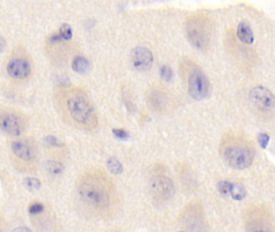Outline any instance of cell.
<instances>
[{"instance_id": "6da1fadb", "label": "cell", "mask_w": 275, "mask_h": 232, "mask_svg": "<svg viewBox=\"0 0 275 232\" xmlns=\"http://www.w3.org/2000/svg\"><path fill=\"white\" fill-rule=\"evenodd\" d=\"M76 189L79 204L91 216L106 218L117 208V193L103 172H86L78 181Z\"/></svg>"}, {"instance_id": "7a4b0ae2", "label": "cell", "mask_w": 275, "mask_h": 232, "mask_svg": "<svg viewBox=\"0 0 275 232\" xmlns=\"http://www.w3.org/2000/svg\"><path fill=\"white\" fill-rule=\"evenodd\" d=\"M66 108L70 117L84 127L96 128L98 124L95 108L83 92H72L66 99Z\"/></svg>"}, {"instance_id": "3957f363", "label": "cell", "mask_w": 275, "mask_h": 232, "mask_svg": "<svg viewBox=\"0 0 275 232\" xmlns=\"http://www.w3.org/2000/svg\"><path fill=\"white\" fill-rule=\"evenodd\" d=\"M246 232H275V218L271 208L263 203H254L244 211Z\"/></svg>"}, {"instance_id": "277c9868", "label": "cell", "mask_w": 275, "mask_h": 232, "mask_svg": "<svg viewBox=\"0 0 275 232\" xmlns=\"http://www.w3.org/2000/svg\"><path fill=\"white\" fill-rule=\"evenodd\" d=\"M223 157L227 165L237 170H244L252 165L254 151L251 146L243 143H235L225 147Z\"/></svg>"}, {"instance_id": "5b68a950", "label": "cell", "mask_w": 275, "mask_h": 232, "mask_svg": "<svg viewBox=\"0 0 275 232\" xmlns=\"http://www.w3.org/2000/svg\"><path fill=\"white\" fill-rule=\"evenodd\" d=\"M187 36L190 42L199 49H204L210 42V24L203 17H193L187 21Z\"/></svg>"}, {"instance_id": "8992f818", "label": "cell", "mask_w": 275, "mask_h": 232, "mask_svg": "<svg viewBox=\"0 0 275 232\" xmlns=\"http://www.w3.org/2000/svg\"><path fill=\"white\" fill-rule=\"evenodd\" d=\"M182 224L189 232H208L204 210L198 203L189 204L182 211Z\"/></svg>"}, {"instance_id": "52a82bcc", "label": "cell", "mask_w": 275, "mask_h": 232, "mask_svg": "<svg viewBox=\"0 0 275 232\" xmlns=\"http://www.w3.org/2000/svg\"><path fill=\"white\" fill-rule=\"evenodd\" d=\"M188 90L192 98L202 100L210 93V81L203 71L195 69L190 75Z\"/></svg>"}, {"instance_id": "ba28073f", "label": "cell", "mask_w": 275, "mask_h": 232, "mask_svg": "<svg viewBox=\"0 0 275 232\" xmlns=\"http://www.w3.org/2000/svg\"><path fill=\"white\" fill-rule=\"evenodd\" d=\"M149 189L153 198L158 201H165L175 194V185L170 177L164 175L153 177L149 182Z\"/></svg>"}, {"instance_id": "9c48e42d", "label": "cell", "mask_w": 275, "mask_h": 232, "mask_svg": "<svg viewBox=\"0 0 275 232\" xmlns=\"http://www.w3.org/2000/svg\"><path fill=\"white\" fill-rule=\"evenodd\" d=\"M252 103L262 112H272L275 110V96L270 90L263 86H256L249 93Z\"/></svg>"}, {"instance_id": "30bf717a", "label": "cell", "mask_w": 275, "mask_h": 232, "mask_svg": "<svg viewBox=\"0 0 275 232\" xmlns=\"http://www.w3.org/2000/svg\"><path fill=\"white\" fill-rule=\"evenodd\" d=\"M2 131L11 136H20L26 128V120L18 113L6 111L0 116Z\"/></svg>"}, {"instance_id": "8fae6325", "label": "cell", "mask_w": 275, "mask_h": 232, "mask_svg": "<svg viewBox=\"0 0 275 232\" xmlns=\"http://www.w3.org/2000/svg\"><path fill=\"white\" fill-rule=\"evenodd\" d=\"M12 150L18 159L24 161L34 160L37 155L36 144L29 139L15 140L12 144Z\"/></svg>"}, {"instance_id": "7c38bea8", "label": "cell", "mask_w": 275, "mask_h": 232, "mask_svg": "<svg viewBox=\"0 0 275 232\" xmlns=\"http://www.w3.org/2000/svg\"><path fill=\"white\" fill-rule=\"evenodd\" d=\"M131 60L137 70L146 71L149 70L153 65V53L144 46H137L131 52Z\"/></svg>"}, {"instance_id": "4fadbf2b", "label": "cell", "mask_w": 275, "mask_h": 232, "mask_svg": "<svg viewBox=\"0 0 275 232\" xmlns=\"http://www.w3.org/2000/svg\"><path fill=\"white\" fill-rule=\"evenodd\" d=\"M7 74L15 79H24L31 73V66L24 58H12L7 66Z\"/></svg>"}, {"instance_id": "5bb4252c", "label": "cell", "mask_w": 275, "mask_h": 232, "mask_svg": "<svg viewBox=\"0 0 275 232\" xmlns=\"http://www.w3.org/2000/svg\"><path fill=\"white\" fill-rule=\"evenodd\" d=\"M237 36L240 41L245 44H252L254 42V33L249 24L242 22L238 25L237 29Z\"/></svg>"}, {"instance_id": "9a60e30c", "label": "cell", "mask_w": 275, "mask_h": 232, "mask_svg": "<svg viewBox=\"0 0 275 232\" xmlns=\"http://www.w3.org/2000/svg\"><path fill=\"white\" fill-rule=\"evenodd\" d=\"M71 66L75 72L84 75L90 70L91 65L87 58L82 56H77L72 61Z\"/></svg>"}, {"instance_id": "2e32d148", "label": "cell", "mask_w": 275, "mask_h": 232, "mask_svg": "<svg viewBox=\"0 0 275 232\" xmlns=\"http://www.w3.org/2000/svg\"><path fill=\"white\" fill-rule=\"evenodd\" d=\"M229 195L235 200L240 201V200H242L245 197L246 191H245V189H244V187L241 186V185L231 183Z\"/></svg>"}, {"instance_id": "e0dca14e", "label": "cell", "mask_w": 275, "mask_h": 232, "mask_svg": "<svg viewBox=\"0 0 275 232\" xmlns=\"http://www.w3.org/2000/svg\"><path fill=\"white\" fill-rule=\"evenodd\" d=\"M46 169L50 174L58 176L63 172L64 166L62 163L56 160H49L48 162L46 163Z\"/></svg>"}, {"instance_id": "ac0fdd59", "label": "cell", "mask_w": 275, "mask_h": 232, "mask_svg": "<svg viewBox=\"0 0 275 232\" xmlns=\"http://www.w3.org/2000/svg\"><path fill=\"white\" fill-rule=\"evenodd\" d=\"M107 164H108V167L109 170L114 174H120L123 172L122 165L120 164L119 160H116L115 158L108 159Z\"/></svg>"}, {"instance_id": "d6986e66", "label": "cell", "mask_w": 275, "mask_h": 232, "mask_svg": "<svg viewBox=\"0 0 275 232\" xmlns=\"http://www.w3.org/2000/svg\"><path fill=\"white\" fill-rule=\"evenodd\" d=\"M24 186L26 189H29V191H36L41 188V182L40 180L35 177H28L24 180Z\"/></svg>"}, {"instance_id": "ffe728a7", "label": "cell", "mask_w": 275, "mask_h": 232, "mask_svg": "<svg viewBox=\"0 0 275 232\" xmlns=\"http://www.w3.org/2000/svg\"><path fill=\"white\" fill-rule=\"evenodd\" d=\"M59 34L63 41H69L72 38L73 32L72 28L68 24H64L61 26Z\"/></svg>"}, {"instance_id": "44dd1931", "label": "cell", "mask_w": 275, "mask_h": 232, "mask_svg": "<svg viewBox=\"0 0 275 232\" xmlns=\"http://www.w3.org/2000/svg\"><path fill=\"white\" fill-rule=\"evenodd\" d=\"M45 206L40 201H33L29 206V212L32 216H36L43 212Z\"/></svg>"}, {"instance_id": "7402d4cb", "label": "cell", "mask_w": 275, "mask_h": 232, "mask_svg": "<svg viewBox=\"0 0 275 232\" xmlns=\"http://www.w3.org/2000/svg\"><path fill=\"white\" fill-rule=\"evenodd\" d=\"M161 77L165 81H170L173 77L172 69L168 65H163L160 70Z\"/></svg>"}, {"instance_id": "603a6c76", "label": "cell", "mask_w": 275, "mask_h": 232, "mask_svg": "<svg viewBox=\"0 0 275 232\" xmlns=\"http://www.w3.org/2000/svg\"><path fill=\"white\" fill-rule=\"evenodd\" d=\"M113 132L115 137L120 138V139H126L129 137V134L128 133L127 131H125V129H122V128L113 129Z\"/></svg>"}, {"instance_id": "cb8c5ba5", "label": "cell", "mask_w": 275, "mask_h": 232, "mask_svg": "<svg viewBox=\"0 0 275 232\" xmlns=\"http://www.w3.org/2000/svg\"><path fill=\"white\" fill-rule=\"evenodd\" d=\"M269 140H270V137H269L268 135L265 134V133H261V134H259V144H260L261 147H262L263 149H266V147H267V145H268Z\"/></svg>"}, {"instance_id": "d4e9b609", "label": "cell", "mask_w": 275, "mask_h": 232, "mask_svg": "<svg viewBox=\"0 0 275 232\" xmlns=\"http://www.w3.org/2000/svg\"><path fill=\"white\" fill-rule=\"evenodd\" d=\"M47 142H48L49 144L52 145V146H62V144H61L60 142L58 141L57 138H55L54 137H49L47 138Z\"/></svg>"}, {"instance_id": "484cf974", "label": "cell", "mask_w": 275, "mask_h": 232, "mask_svg": "<svg viewBox=\"0 0 275 232\" xmlns=\"http://www.w3.org/2000/svg\"><path fill=\"white\" fill-rule=\"evenodd\" d=\"M32 232V231L30 230V229H29V228H24V227H22V228H17V229H16V230L14 231V232Z\"/></svg>"}]
</instances>
